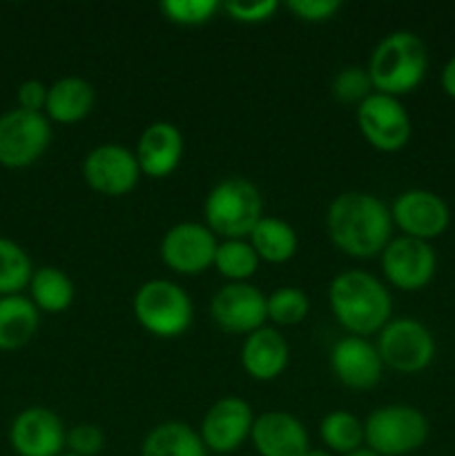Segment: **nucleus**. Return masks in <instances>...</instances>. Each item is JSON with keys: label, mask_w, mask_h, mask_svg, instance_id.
<instances>
[{"label": "nucleus", "mask_w": 455, "mask_h": 456, "mask_svg": "<svg viewBox=\"0 0 455 456\" xmlns=\"http://www.w3.org/2000/svg\"><path fill=\"white\" fill-rule=\"evenodd\" d=\"M94 102H96V92L92 83L80 76H65L49 85L45 116L49 123L76 125L92 114Z\"/></svg>", "instance_id": "nucleus-21"}, {"label": "nucleus", "mask_w": 455, "mask_h": 456, "mask_svg": "<svg viewBox=\"0 0 455 456\" xmlns=\"http://www.w3.org/2000/svg\"><path fill=\"white\" fill-rule=\"evenodd\" d=\"M259 256L248 239H232L219 243L212 267L228 283H248L259 270Z\"/></svg>", "instance_id": "nucleus-27"}, {"label": "nucleus", "mask_w": 455, "mask_h": 456, "mask_svg": "<svg viewBox=\"0 0 455 456\" xmlns=\"http://www.w3.org/2000/svg\"><path fill=\"white\" fill-rule=\"evenodd\" d=\"M428 419L406 403L382 405L364 421V448L379 456H409L428 441Z\"/></svg>", "instance_id": "nucleus-6"}, {"label": "nucleus", "mask_w": 455, "mask_h": 456, "mask_svg": "<svg viewBox=\"0 0 455 456\" xmlns=\"http://www.w3.org/2000/svg\"><path fill=\"white\" fill-rule=\"evenodd\" d=\"M221 4L217 0H165L161 13L170 22L181 27H201L212 20Z\"/></svg>", "instance_id": "nucleus-31"}, {"label": "nucleus", "mask_w": 455, "mask_h": 456, "mask_svg": "<svg viewBox=\"0 0 455 456\" xmlns=\"http://www.w3.org/2000/svg\"><path fill=\"white\" fill-rule=\"evenodd\" d=\"M306 456H335V454L328 452V450H326V448H310L306 452Z\"/></svg>", "instance_id": "nucleus-37"}, {"label": "nucleus", "mask_w": 455, "mask_h": 456, "mask_svg": "<svg viewBox=\"0 0 455 456\" xmlns=\"http://www.w3.org/2000/svg\"><path fill=\"white\" fill-rule=\"evenodd\" d=\"M205 227L226 240L248 239L263 218V196L252 181L230 176L208 191L203 203Z\"/></svg>", "instance_id": "nucleus-4"}, {"label": "nucleus", "mask_w": 455, "mask_h": 456, "mask_svg": "<svg viewBox=\"0 0 455 456\" xmlns=\"http://www.w3.org/2000/svg\"><path fill=\"white\" fill-rule=\"evenodd\" d=\"M136 323L156 338H178L190 330L194 307L186 289L170 279H150L132 301Z\"/></svg>", "instance_id": "nucleus-5"}, {"label": "nucleus", "mask_w": 455, "mask_h": 456, "mask_svg": "<svg viewBox=\"0 0 455 456\" xmlns=\"http://www.w3.org/2000/svg\"><path fill=\"white\" fill-rule=\"evenodd\" d=\"M288 12L303 22H326L342 9L339 0H290Z\"/></svg>", "instance_id": "nucleus-34"}, {"label": "nucleus", "mask_w": 455, "mask_h": 456, "mask_svg": "<svg viewBox=\"0 0 455 456\" xmlns=\"http://www.w3.org/2000/svg\"><path fill=\"white\" fill-rule=\"evenodd\" d=\"M138 456H208V450L186 421H163L147 432Z\"/></svg>", "instance_id": "nucleus-23"}, {"label": "nucleus", "mask_w": 455, "mask_h": 456, "mask_svg": "<svg viewBox=\"0 0 455 456\" xmlns=\"http://www.w3.org/2000/svg\"><path fill=\"white\" fill-rule=\"evenodd\" d=\"M326 232L346 256H379L393 239L391 208L368 191H343L330 200Z\"/></svg>", "instance_id": "nucleus-1"}, {"label": "nucleus", "mask_w": 455, "mask_h": 456, "mask_svg": "<svg viewBox=\"0 0 455 456\" xmlns=\"http://www.w3.org/2000/svg\"><path fill=\"white\" fill-rule=\"evenodd\" d=\"M348 456H379V454L370 452L368 448H361V450H357V452H352V454H348Z\"/></svg>", "instance_id": "nucleus-38"}, {"label": "nucleus", "mask_w": 455, "mask_h": 456, "mask_svg": "<svg viewBox=\"0 0 455 456\" xmlns=\"http://www.w3.org/2000/svg\"><path fill=\"white\" fill-rule=\"evenodd\" d=\"M223 12L228 13V18L241 25H259V22H266L275 16V12L279 9V3L275 0H261V3H230L221 4Z\"/></svg>", "instance_id": "nucleus-33"}, {"label": "nucleus", "mask_w": 455, "mask_h": 456, "mask_svg": "<svg viewBox=\"0 0 455 456\" xmlns=\"http://www.w3.org/2000/svg\"><path fill=\"white\" fill-rule=\"evenodd\" d=\"M328 305L335 319L351 337L382 332L391 321L393 298L386 285L364 270H348L328 285Z\"/></svg>", "instance_id": "nucleus-2"}, {"label": "nucleus", "mask_w": 455, "mask_h": 456, "mask_svg": "<svg viewBox=\"0 0 455 456\" xmlns=\"http://www.w3.org/2000/svg\"><path fill=\"white\" fill-rule=\"evenodd\" d=\"M266 312L268 321H272L277 328H293L306 319L310 312V301L303 289L288 285V288H279L268 294Z\"/></svg>", "instance_id": "nucleus-29"}, {"label": "nucleus", "mask_w": 455, "mask_h": 456, "mask_svg": "<svg viewBox=\"0 0 455 456\" xmlns=\"http://www.w3.org/2000/svg\"><path fill=\"white\" fill-rule=\"evenodd\" d=\"M136 156L128 147L103 142L83 159V178L87 187L107 199H120L134 191L141 181Z\"/></svg>", "instance_id": "nucleus-11"}, {"label": "nucleus", "mask_w": 455, "mask_h": 456, "mask_svg": "<svg viewBox=\"0 0 455 456\" xmlns=\"http://www.w3.org/2000/svg\"><path fill=\"white\" fill-rule=\"evenodd\" d=\"M40 325L38 307L22 294L0 297V350L16 352L36 337Z\"/></svg>", "instance_id": "nucleus-22"}, {"label": "nucleus", "mask_w": 455, "mask_h": 456, "mask_svg": "<svg viewBox=\"0 0 455 456\" xmlns=\"http://www.w3.org/2000/svg\"><path fill=\"white\" fill-rule=\"evenodd\" d=\"M290 361V347L277 328H259L248 334L241 346V368L254 381H275L285 372Z\"/></svg>", "instance_id": "nucleus-20"}, {"label": "nucleus", "mask_w": 455, "mask_h": 456, "mask_svg": "<svg viewBox=\"0 0 455 456\" xmlns=\"http://www.w3.org/2000/svg\"><path fill=\"white\" fill-rule=\"evenodd\" d=\"M52 142V125L45 114L25 110L0 116V167L25 169L38 163Z\"/></svg>", "instance_id": "nucleus-8"}, {"label": "nucleus", "mask_w": 455, "mask_h": 456, "mask_svg": "<svg viewBox=\"0 0 455 456\" xmlns=\"http://www.w3.org/2000/svg\"><path fill=\"white\" fill-rule=\"evenodd\" d=\"M328 363L333 377L352 392L373 390L384 372L377 347L368 338L351 337V334L339 338L330 347Z\"/></svg>", "instance_id": "nucleus-17"}, {"label": "nucleus", "mask_w": 455, "mask_h": 456, "mask_svg": "<svg viewBox=\"0 0 455 456\" xmlns=\"http://www.w3.org/2000/svg\"><path fill=\"white\" fill-rule=\"evenodd\" d=\"M366 71L375 92L395 98L415 92L428 71L426 43L415 31H393L375 45Z\"/></svg>", "instance_id": "nucleus-3"}, {"label": "nucleus", "mask_w": 455, "mask_h": 456, "mask_svg": "<svg viewBox=\"0 0 455 456\" xmlns=\"http://www.w3.org/2000/svg\"><path fill=\"white\" fill-rule=\"evenodd\" d=\"M34 276L31 258L16 240L0 236V297H13L29 288Z\"/></svg>", "instance_id": "nucleus-28"}, {"label": "nucleus", "mask_w": 455, "mask_h": 456, "mask_svg": "<svg viewBox=\"0 0 455 456\" xmlns=\"http://www.w3.org/2000/svg\"><path fill=\"white\" fill-rule=\"evenodd\" d=\"M330 92H333L335 101H339L342 105H355L360 107L370 94L375 92L373 83H370V76L364 67H343L342 71H337V76L330 83Z\"/></svg>", "instance_id": "nucleus-30"}, {"label": "nucleus", "mask_w": 455, "mask_h": 456, "mask_svg": "<svg viewBox=\"0 0 455 456\" xmlns=\"http://www.w3.org/2000/svg\"><path fill=\"white\" fill-rule=\"evenodd\" d=\"M219 240L205 223L183 221L170 227L161 239V261L174 274L196 276L214 263Z\"/></svg>", "instance_id": "nucleus-13"}, {"label": "nucleus", "mask_w": 455, "mask_h": 456, "mask_svg": "<svg viewBox=\"0 0 455 456\" xmlns=\"http://www.w3.org/2000/svg\"><path fill=\"white\" fill-rule=\"evenodd\" d=\"M357 125L373 150L382 154H395L404 150L413 134L410 114L400 98L373 92L357 107Z\"/></svg>", "instance_id": "nucleus-9"}, {"label": "nucleus", "mask_w": 455, "mask_h": 456, "mask_svg": "<svg viewBox=\"0 0 455 456\" xmlns=\"http://www.w3.org/2000/svg\"><path fill=\"white\" fill-rule=\"evenodd\" d=\"M65 444L61 417L43 405L21 410L9 426V445L18 456H61Z\"/></svg>", "instance_id": "nucleus-14"}, {"label": "nucleus", "mask_w": 455, "mask_h": 456, "mask_svg": "<svg viewBox=\"0 0 455 456\" xmlns=\"http://www.w3.org/2000/svg\"><path fill=\"white\" fill-rule=\"evenodd\" d=\"M29 292L31 303L38 307V312L61 314V312L70 310V305L74 303L76 289L65 272L45 265L34 270V276L29 281Z\"/></svg>", "instance_id": "nucleus-25"}, {"label": "nucleus", "mask_w": 455, "mask_h": 456, "mask_svg": "<svg viewBox=\"0 0 455 456\" xmlns=\"http://www.w3.org/2000/svg\"><path fill=\"white\" fill-rule=\"evenodd\" d=\"M440 85H442V92L455 101V53L444 62V67H442Z\"/></svg>", "instance_id": "nucleus-36"}, {"label": "nucleus", "mask_w": 455, "mask_h": 456, "mask_svg": "<svg viewBox=\"0 0 455 456\" xmlns=\"http://www.w3.org/2000/svg\"><path fill=\"white\" fill-rule=\"evenodd\" d=\"M138 169L147 178H165L178 167L183 159V134L168 120L150 123L136 142Z\"/></svg>", "instance_id": "nucleus-19"}, {"label": "nucleus", "mask_w": 455, "mask_h": 456, "mask_svg": "<svg viewBox=\"0 0 455 456\" xmlns=\"http://www.w3.org/2000/svg\"><path fill=\"white\" fill-rule=\"evenodd\" d=\"M248 243L257 252L259 261L281 265L288 263L299 249V236L290 223L277 216H263L250 232Z\"/></svg>", "instance_id": "nucleus-24"}, {"label": "nucleus", "mask_w": 455, "mask_h": 456, "mask_svg": "<svg viewBox=\"0 0 455 456\" xmlns=\"http://www.w3.org/2000/svg\"><path fill=\"white\" fill-rule=\"evenodd\" d=\"M105 432L94 423H79L67 430V452L76 456H98L105 450Z\"/></svg>", "instance_id": "nucleus-32"}, {"label": "nucleus", "mask_w": 455, "mask_h": 456, "mask_svg": "<svg viewBox=\"0 0 455 456\" xmlns=\"http://www.w3.org/2000/svg\"><path fill=\"white\" fill-rule=\"evenodd\" d=\"M61 456H76V454H71V452H62Z\"/></svg>", "instance_id": "nucleus-39"}, {"label": "nucleus", "mask_w": 455, "mask_h": 456, "mask_svg": "<svg viewBox=\"0 0 455 456\" xmlns=\"http://www.w3.org/2000/svg\"><path fill=\"white\" fill-rule=\"evenodd\" d=\"M47 92L49 87L43 83V80H25L21 83L16 92L18 110L34 111V114H45V105H47Z\"/></svg>", "instance_id": "nucleus-35"}, {"label": "nucleus", "mask_w": 455, "mask_h": 456, "mask_svg": "<svg viewBox=\"0 0 455 456\" xmlns=\"http://www.w3.org/2000/svg\"><path fill=\"white\" fill-rule=\"evenodd\" d=\"M268 297L250 283H226L210 303L212 321L228 334L257 332L268 321Z\"/></svg>", "instance_id": "nucleus-16"}, {"label": "nucleus", "mask_w": 455, "mask_h": 456, "mask_svg": "<svg viewBox=\"0 0 455 456\" xmlns=\"http://www.w3.org/2000/svg\"><path fill=\"white\" fill-rule=\"evenodd\" d=\"M250 441L259 456H306L310 450L306 426L297 417L281 410L254 417Z\"/></svg>", "instance_id": "nucleus-18"}, {"label": "nucleus", "mask_w": 455, "mask_h": 456, "mask_svg": "<svg viewBox=\"0 0 455 456\" xmlns=\"http://www.w3.org/2000/svg\"><path fill=\"white\" fill-rule=\"evenodd\" d=\"M319 436L328 452L348 456L364 448V421L346 410H335L321 419Z\"/></svg>", "instance_id": "nucleus-26"}, {"label": "nucleus", "mask_w": 455, "mask_h": 456, "mask_svg": "<svg viewBox=\"0 0 455 456\" xmlns=\"http://www.w3.org/2000/svg\"><path fill=\"white\" fill-rule=\"evenodd\" d=\"M377 352L384 368L400 374H419L435 359V337L418 319H391L377 337Z\"/></svg>", "instance_id": "nucleus-7"}, {"label": "nucleus", "mask_w": 455, "mask_h": 456, "mask_svg": "<svg viewBox=\"0 0 455 456\" xmlns=\"http://www.w3.org/2000/svg\"><path fill=\"white\" fill-rule=\"evenodd\" d=\"M391 218L393 227L401 230V236L431 243L449 230L451 208L435 191L415 187L397 194L391 205Z\"/></svg>", "instance_id": "nucleus-12"}, {"label": "nucleus", "mask_w": 455, "mask_h": 456, "mask_svg": "<svg viewBox=\"0 0 455 456\" xmlns=\"http://www.w3.org/2000/svg\"><path fill=\"white\" fill-rule=\"evenodd\" d=\"M384 279L401 292H419L435 279L437 254L431 243L397 236L379 254Z\"/></svg>", "instance_id": "nucleus-10"}, {"label": "nucleus", "mask_w": 455, "mask_h": 456, "mask_svg": "<svg viewBox=\"0 0 455 456\" xmlns=\"http://www.w3.org/2000/svg\"><path fill=\"white\" fill-rule=\"evenodd\" d=\"M254 414L241 396H226L210 405L201 421L199 436L205 450L214 454H232L250 439Z\"/></svg>", "instance_id": "nucleus-15"}]
</instances>
